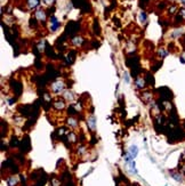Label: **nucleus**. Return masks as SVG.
<instances>
[{"instance_id":"f257e3e1","label":"nucleus","mask_w":185,"mask_h":186,"mask_svg":"<svg viewBox=\"0 0 185 186\" xmlns=\"http://www.w3.org/2000/svg\"><path fill=\"white\" fill-rule=\"evenodd\" d=\"M64 88H65V84H64V82H63V81H61V80L55 81V82L52 84V90L54 91V93H56V94L62 93V91L64 90Z\"/></svg>"},{"instance_id":"6ab92c4d","label":"nucleus","mask_w":185,"mask_h":186,"mask_svg":"<svg viewBox=\"0 0 185 186\" xmlns=\"http://www.w3.org/2000/svg\"><path fill=\"white\" fill-rule=\"evenodd\" d=\"M180 62H183V63H185V53L183 54V55L180 56Z\"/></svg>"},{"instance_id":"9b49d317","label":"nucleus","mask_w":185,"mask_h":186,"mask_svg":"<svg viewBox=\"0 0 185 186\" xmlns=\"http://www.w3.org/2000/svg\"><path fill=\"white\" fill-rule=\"evenodd\" d=\"M135 84H136V86H137L139 89L144 88V84H145V81H144V79H142V78H138V79H136V81H135Z\"/></svg>"},{"instance_id":"dca6fc26","label":"nucleus","mask_w":185,"mask_h":186,"mask_svg":"<svg viewBox=\"0 0 185 186\" xmlns=\"http://www.w3.org/2000/svg\"><path fill=\"white\" fill-rule=\"evenodd\" d=\"M38 48H39V50H40V51H43V48H45V41L40 42V43H39V46H38Z\"/></svg>"},{"instance_id":"6e6552de","label":"nucleus","mask_w":185,"mask_h":186,"mask_svg":"<svg viewBox=\"0 0 185 186\" xmlns=\"http://www.w3.org/2000/svg\"><path fill=\"white\" fill-rule=\"evenodd\" d=\"M82 42H84V39L81 37H74L72 39V43H73L74 46H81Z\"/></svg>"},{"instance_id":"f3484780","label":"nucleus","mask_w":185,"mask_h":186,"mask_svg":"<svg viewBox=\"0 0 185 186\" xmlns=\"http://www.w3.org/2000/svg\"><path fill=\"white\" fill-rule=\"evenodd\" d=\"M180 17H183V19H185V8H182V9H180Z\"/></svg>"},{"instance_id":"f03ea898","label":"nucleus","mask_w":185,"mask_h":186,"mask_svg":"<svg viewBox=\"0 0 185 186\" xmlns=\"http://www.w3.org/2000/svg\"><path fill=\"white\" fill-rule=\"evenodd\" d=\"M58 28H60V22H58V19H56V16H52V17H50V31H52V32H55Z\"/></svg>"},{"instance_id":"1a4fd4ad","label":"nucleus","mask_w":185,"mask_h":186,"mask_svg":"<svg viewBox=\"0 0 185 186\" xmlns=\"http://www.w3.org/2000/svg\"><path fill=\"white\" fill-rule=\"evenodd\" d=\"M29 8H37L39 6V0H28Z\"/></svg>"},{"instance_id":"a211bd4d","label":"nucleus","mask_w":185,"mask_h":186,"mask_svg":"<svg viewBox=\"0 0 185 186\" xmlns=\"http://www.w3.org/2000/svg\"><path fill=\"white\" fill-rule=\"evenodd\" d=\"M123 78L126 80V82H129V77H128V73H123Z\"/></svg>"},{"instance_id":"423d86ee","label":"nucleus","mask_w":185,"mask_h":186,"mask_svg":"<svg viewBox=\"0 0 185 186\" xmlns=\"http://www.w3.org/2000/svg\"><path fill=\"white\" fill-rule=\"evenodd\" d=\"M63 97L65 98L67 101H70V102H72V101L74 99V95L72 94V91H69V90H67V91L64 93V95H63Z\"/></svg>"},{"instance_id":"ddd939ff","label":"nucleus","mask_w":185,"mask_h":186,"mask_svg":"<svg viewBox=\"0 0 185 186\" xmlns=\"http://www.w3.org/2000/svg\"><path fill=\"white\" fill-rule=\"evenodd\" d=\"M139 19H141V22H145L146 21V14L145 13H141L139 14Z\"/></svg>"},{"instance_id":"39448f33","label":"nucleus","mask_w":185,"mask_h":186,"mask_svg":"<svg viewBox=\"0 0 185 186\" xmlns=\"http://www.w3.org/2000/svg\"><path fill=\"white\" fill-rule=\"evenodd\" d=\"M137 152H138L137 146H135V145L130 146V149H129V155H130V158H132V159L135 158V157L137 155Z\"/></svg>"},{"instance_id":"0eeeda50","label":"nucleus","mask_w":185,"mask_h":186,"mask_svg":"<svg viewBox=\"0 0 185 186\" xmlns=\"http://www.w3.org/2000/svg\"><path fill=\"white\" fill-rule=\"evenodd\" d=\"M95 122H96V119L94 115H91L89 119H88V126H89V128L91 129V130L95 129Z\"/></svg>"},{"instance_id":"9d476101","label":"nucleus","mask_w":185,"mask_h":186,"mask_svg":"<svg viewBox=\"0 0 185 186\" xmlns=\"http://www.w3.org/2000/svg\"><path fill=\"white\" fill-rule=\"evenodd\" d=\"M67 123H69V126L72 127V128H76L78 126V120L74 119V118H69V120H67Z\"/></svg>"},{"instance_id":"20e7f679","label":"nucleus","mask_w":185,"mask_h":186,"mask_svg":"<svg viewBox=\"0 0 185 186\" xmlns=\"http://www.w3.org/2000/svg\"><path fill=\"white\" fill-rule=\"evenodd\" d=\"M36 19H39L40 22H45V21H46V13H45V10H43V9L37 10V13H36Z\"/></svg>"},{"instance_id":"f8f14e48","label":"nucleus","mask_w":185,"mask_h":186,"mask_svg":"<svg viewBox=\"0 0 185 186\" xmlns=\"http://www.w3.org/2000/svg\"><path fill=\"white\" fill-rule=\"evenodd\" d=\"M171 176L174 177L176 181H183L182 176H180V175H176V172H171Z\"/></svg>"},{"instance_id":"4468645a","label":"nucleus","mask_w":185,"mask_h":186,"mask_svg":"<svg viewBox=\"0 0 185 186\" xmlns=\"http://www.w3.org/2000/svg\"><path fill=\"white\" fill-rule=\"evenodd\" d=\"M159 55L161 56V57H165V56H167V55H168V51H167V50H165V49H161V50L159 51Z\"/></svg>"},{"instance_id":"2eb2a0df","label":"nucleus","mask_w":185,"mask_h":186,"mask_svg":"<svg viewBox=\"0 0 185 186\" xmlns=\"http://www.w3.org/2000/svg\"><path fill=\"white\" fill-rule=\"evenodd\" d=\"M54 1H55V0H43V4H45V5H53V4H54Z\"/></svg>"},{"instance_id":"aec40b11","label":"nucleus","mask_w":185,"mask_h":186,"mask_svg":"<svg viewBox=\"0 0 185 186\" xmlns=\"http://www.w3.org/2000/svg\"><path fill=\"white\" fill-rule=\"evenodd\" d=\"M180 2H182V5H184L185 6V0H180Z\"/></svg>"},{"instance_id":"7ed1b4c3","label":"nucleus","mask_w":185,"mask_h":186,"mask_svg":"<svg viewBox=\"0 0 185 186\" xmlns=\"http://www.w3.org/2000/svg\"><path fill=\"white\" fill-rule=\"evenodd\" d=\"M53 106H54V108L58 110V111H60V110L62 111V110L65 108V103H64L63 99H57V101L54 102V105H53Z\"/></svg>"}]
</instances>
